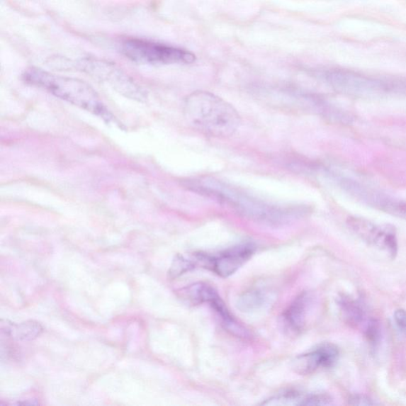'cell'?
<instances>
[{"label": "cell", "instance_id": "obj_8", "mask_svg": "<svg viewBox=\"0 0 406 406\" xmlns=\"http://www.w3.org/2000/svg\"><path fill=\"white\" fill-rule=\"evenodd\" d=\"M348 225L364 242L387 252L391 258L397 255V239L394 226L378 225L359 217L349 218Z\"/></svg>", "mask_w": 406, "mask_h": 406}, {"label": "cell", "instance_id": "obj_7", "mask_svg": "<svg viewBox=\"0 0 406 406\" xmlns=\"http://www.w3.org/2000/svg\"><path fill=\"white\" fill-rule=\"evenodd\" d=\"M339 186L358 201L406 221V201L383 194L349 178L338 179Z\"/></svg>", "mask_w": 406, "mask_h": 406}, {"label": "cell", "instance_id": "obj_18", "mask_svg": "<svg viewBox=\"0 0 406 406\" xmlns=\"http://www.w3.org/2000/svg\"><path fill=\"white\" fill-rule=\"evenodd\" d=\"M394 320L399 332L406 338V310H397L395 312Z\"/></svg>", "mask_w": 406, "mask_h": 406}, {"label": "cell", "instance_id": "obj_5", "mask_svg": "<svg viewBox=\"0 0 406 406\" xmlns=\"http://www.w3.org/2000/svg\"><path fill=\"white\" fill-rule=\"evenodd\" d=\"M121 52L130 61L143 64H191L196 60L185 50L137 38L125 40Z\"/></svg>", "mask_w": 406, "mask_h": 406}, {"label": "cell", "instance_id": "obj_3", "mask_svg": "<svg viewBox=\"0 0 406 406\" xmlns=\"http://www.w3.org/2000/svg\"><path fill=\"white\" fill-rule=\"evenodd\" d=\"M325 81L342 94L361 98L406 97V79L376 77L350 70L332 69L325 73Z\"/></svg>", "mask_w": 406, "mask_h": 406}, {"label": "cell", "instance_id": "obj_11", "mask_svg": "<svg viewBox=\"0 0 406 406\" xmlns=\"http://www.w3.org/2000/svg\"><path fill=\"white\" fill-rule=\"evenodd\" d=\"M332 403V398L325 394H305L295 390H285L263 402L262 405H326Z\"/></svg>", "mask_w": 406, "mask_h": 406}, {"label": "cell", "instance_id": "obj_4", "mask_svg": "<svg viewBox=\"0 0 406 406\" xmlns=\"http://www.w3.org/2000/svg\"><path fill=\"white\" fill-rule=\"evenodd\" d=\"M193 190H199L204 194L214 197L255 220L269 224L281 223L291 215L285 209L275 208L258 199L245 195L227 186L214 181H203L201 184L191 185Z\"/></svg>", "mask_w": 406, "mask_h": 406}, {"label": "cell", "instance_id": "obj_15", "mask_svg": "<svg viewBox=\"0 0 406 406\" xmlns=\"http://www.w3.org/2000/svg\"><path fill=\"white\" fill-rule=\"evenodd\" d=\"M218 294L214 288L204 283H197L178 291V296L191 305L209 303Z\"/></svg>", "mask_w": 406, "mask_h": 406}, {"label": "cell", "instance_id": "obj_19", "mask_svg": "<svg viewBox=\"0 0 406 406\" xmlns=\"http://www.w3.org/2000/svg\"><path fill=\"white\" fill-rule=\"evenodd\" d=\"M349 404L352 405H374L376 403L367 396L352 395L349 398Z\"/></svg>", "mask_w": 406, "mask_h": 406}, {"label": "cell", "instance_id": "obj_9", "mask_svg": "<svg viewBox=\"0 0 406 406\" xmlns=\"http://www.w3.org/2000/svg\"><path fill=\"white\" fill-rule=\"evenodd\" d=\"M255 247L250 244L237 245L215 256L196 254L197 261L215 272L219 276L226 278L235 274L254 255Z\"/></svg>", "mask_w": 406, "mask_h": 406}, {"label": "cell", "instance_id": "obj_6", "mask_svg": "<svg viewBox=\"0 0 406 406\" xmlns=\"http://www.w3.org/2000/svg\"><path fill=\"white\" fill-rule=\"evenodd\" d=\"M79 68L89 75L108 84L125 97L139 102H143L147 98L141 86L115 64L103 60L86 59L79 64Z\"/></svg>", "mask_w": 406, "mask_h": 406}, {"label": "cell", "instance_id": "obj_2", "mask_svg": "<svg viewBox=\"0 0 406 406\" xmlns=\"http://www.w3.org/2000/svg\"><path fill=\"white\" fill-rule=\"evenodd\" d=\"M23 78L26 83L47 91L52 96L102 118L106 123L114 121V116L97 92L81 79L52 74L35 67L26 69Z\"/></svg>", "mask_w": 406, "mask_h": 406}, {"label": "cell", "instance_id": "obj_13", "mask_svg": "<svg viewBox=\"0 0 406 406\" xmlns=\"http://www.w3.org/2000/svg\"><path fill=\"white\" fill-rule=\"evenodd\" d=\"M310 298L303 293L297 297L283 314V322L289 330L299 332L303 330L306 322V315Z\"/></svg>", "mask_w": 406, "mask_h": 406}, {"label": "cell", "instance_id": "obj_10", "mask_svg": "<svg viewBox=\"0 0 406 406\" xmlns=\"http://www.w3.org/2000/svg\"><path fill=\"white\" fill-rule=\"evenodd\" d=\"M339 356L336 345L322 344L308 354L296 357L293 361L292 368L299 375H310L318 369L334 367Z\"/></svg>", "mask_w": 406, "mask_h": 406}, {"label": "cell", "instance_id": "obj_12", "mask_svg": "<svg viewBox=\"0 0 406 406\" xmlns=\"http://www.w3.org/2000/svg\"><path fill=\"white\" fill-rule=\"evenodd\" d=\"M338 303L346 322L361 329L363 334L376 322L375 318L368 316L367 310L359 301L343 296L339 298Z\"/></svg>", "mask_w": 406, "mask_h": 406}, {"label": "cell", "instance_id": "obj_1", "mask_svg": "<svg viewBox=\"0 0 406 406\" xmlns=\"http://www.w3.org/2000/svg\"><path fill=\"white\" fill-rule=\"evenodd\" d=\"M184 114L193 129L210 137H230L241 125L234 106L208 91H195L186 97Z\"/></svg>", "mask_w": 406, "mask_h": 406}, {"label": "cell", "instance_id": "obj_14", "mask_svg": "<svg viewBox=\"0 0 406 406\" xmlns=\"http://www.w3.org/2000/svg\"><path fill=\"white\" fill-rule=\"evenodd\" d=\"M1 330L5 335L16 341L30 342L41 335L43 328L41 325L35 321L16 324L2 320Z\"/></svg>", "mask_w": 406, "mask_h": 406}, {"label": "cell", "instance_id": "obj_16", "mask_svg": "<svg viewBox=\"0 0 406 406\" xmlns=\"http://www.w3.org/2000/svg\"><path fill=\"white\" fill-rule=\"evenodd\" d=\"M267 301V298L262 291L257 290L244 293L239 297L237 302V308L242 312H254L261 308Z\"/></svg>", "mask_w": 406, "mask_h": 406}, {"label": "cell", "instance_id": "obj_17", "mask_svg": "<svg viewBox=\"0 0 406 406\" xmlns=\"http://www.w3.org/2000/svg\"><path fill=\"white\" fill-rule=\"evenodd\" d=\"M197 263L196 259H191L182 255H177L171 263L169 271V276L171 279L176 278L185 273L196 268Z\"/></svg>", "mask_w": 406, "mask_h": 406}]
</instances>
